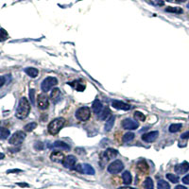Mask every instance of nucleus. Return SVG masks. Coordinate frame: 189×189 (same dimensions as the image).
<instances>
[{"label":"nucleus","instance_id":"f257e3e1","mask_svg":"<svg viewBox=\"0 0 189 189\" xmlns=\"http://www.w3.org/2000/svg\"><path fill=\"white\" fill-rule=\"evenodd\" d=\"M30 112V104L26 97H22L19 100V104L16 109L15 116L19 119H25V118L29 115Z\"/></svg>","mask_w":189,"mask_h":189},{"label":"nucleus","instance_id":"f03ea898","mask_svg":"<svg viewBox=\"0 0 189 189\" xmlns=\"http://www.w3.org/2000/svg\"><path fill=\"white\" fill-rule=\"evenodd\" d=\"M65 119L62 117H58L52 120L49 125H48V131L52 135H55L59 134V131L65 127Z\"/></svg>","mask_w":189,"mask_h":189},{"label":"nucleus","instance_id":"7ed1b4c3","mask_svg":"<svg viewBox=\"0 0 189 189\" xmlns=\"http://www.w3.org/2000/svg\"><path fill=\"white\" fill-rule=\"evenodd\" d=\"M58 84V80L54 77H47L46 78L41 84V88L43 92H48L52 87Z\"/></svg>","mask_w":189,"mask_h":189},{"label":"nucleus","instance_id":"20e7f679","mask_svg":"<svg viewBox=\"0 0 189 189\" xmlns=\"http://www.w3.org/2000/svg\"><path fill=\"white\" fill-rule=\"evenodd\" d=\"M26 138V134L22 131H16L15 134H13L11 135V137L10 138L9 142L11 145H13V146H18L20 144H22L24 142V140Z\"/></svg>","mask_w":189,"mask_h":189},{"label":"nucleus","instance_id":"39448f33","mask_svg":"<svg viewBox=\"0 0 189 189\" xmlns=\"http://www.w3.org/2000/svg\"><path fill=\"white\" fill-rule=\"evenodd\" d=\"M90 115H91V112L88 107H81V108L77 110L76 114H75L77 119H79L80 121L88 120L90 117Z\"/></svg>","mask_w":189,"mask_h":189},{"label":"nucleus","instance_id":"423d86ee","mask_svg":"<svg viewBox=\"0 0 189 189\" xmlns=\"http://www.w3.org/2000/svg\"><path fill=\"white\" fill-rule=\"evenodd\" d=\"M117 154H118L117 150H115L114 149H108V150H105L104 152H101L100 159H101V162H103L102 165H104V164L106 162H108L109 160L115 158L117 156Z\"/></svg>","mask_w":189,"mask_h":189},{"label":"nucleus","instance_id":"0eeeda50","mask_svg":"<svg viewBox=\"0 0 189 189\" xmlns=\"http://www.w3.org/2000/svg\"><path fill=\"white\" fill-rule=\"evenodd\" d=\"M124 169V165L120 160H115L113 163L110 164L108 166V172L111 174H117L122 171Z\"/></svg>","mask_w":189,"mask_h":189},{"label":"nucleus","instance_id":"6e6552de","mask_svg":"<svg viewBox=\"0 0 189 189\" xmlns=\"http://www.w3.org/2000/svg\"><path fill=\"white\" fill-rule=\"evenodd\" d=\"M122 127L125 130H135L139 127V123L131 118H126L122 121Z\"/></svg>","mask_w":189,"mask_h":189},{"label":"nucleus","instance_id":"1a4fd4ad","mask_svg":"<svg viewBox=\"0 0 189 189\" xmlns=\"http://www.w3.org/2000/svg\"><path fill=\"white\" fill-rule=\"evenodd\" d=\"M77 163V158L73 155H68L65 158V160L62 161V165L65 167V169H72L75 167Z\"/></svg>","mask_w":189,"mask_h":189},{"label":"nucleus","instance_id":"9d476101","mask_svg":"<svg viewBox=\"0 0 189 189\" xmlns=\"http://www.w3.org/2000/svg\"><path fill=\"white\" fill-rule=\"evenodd\" d=\"M38 107L41 110H46L49 106V101L46 94H42L38 96Z\"/></svg>","mask_w":189,"mask_h":189},{"label":"nucleus","instance_id":"9b49d317","mask_svg":"<svg viewBox=\"0 0 189 189\" xmlns=\"http://www.w3.org/2000/svg\"><path fill=\"white\" fill-rule=\"evenodd\" d=\"M158 136H159V131H154L148 132V134H145L142 136V140L144 142H146V143H152L158 138Z\"/></svg>","mask_w":189,"mask_h":189},{"label":"nucleus","instance_id":"f8f14e48","mask_svg":"<svg viewBox=\"0 0 189 189\" xmlns=\"http://www.w3.org/2000/svg\"><path fill=\"white\" fill-rule=\"evenodd\" d=\"M112 106L115 109H118V110H123V111H129L131 107V105L128 104V103H125L123 101H120V100H114L112 102Z\"/></svg>","mask_w":189,"mask_h":189},{"label":"nucleus","instance_id":"ddd939ff","mask_svg":"<svg viewBox=\"0 0 189 189\" xmlns=\"http://www.w3.org/2000/svg\"><path fill=\"white\" fill-rule=\"evenodd\" d=\"M65 155L64 153L61 152V151H58V150H55L53 151L51 154H50V159L51 161L55 163H61L62 164V161L65 160Z\"/></svg>","mask_w":189,"mask_h":189},{"label":"nucleus","instance_id":"4468645a","mask_svg":"<svg viewBox=\"0 0 189 189\" xmlns=\"http://www.w3.org/2000/svg\"><path fill=\"white\" fill-rule=\"evenodd\" d=\"M189 170V163L184 162L175 166V172L177 174H184Z\"/></svg>","mask_w":189,"mask_h":189},{"label":"nucleus","instance_id":"2eb2a0df","mask_svg":"<svg viewBox=\"0 0 189 189\" xmlns=\"http://www.w3.org/2000/svg\"><path fill=\"white\" fill-rule=\"evenodd\" d=\"M92 108H93V112H94V113H95L96 115H99V114H100V112L103 110L102 103L100 102V100L96 99V100L93 102Z\"/></svg>","mask_w":189,"mask_h":189},{"label":"nucleus","instance_id":"dca6fc26","mask_svg":"<svg viewBox=\"0 0 189 189\" xmlns=\"http://www.w3.org/2000/svg\"><path fill=\"white\" fill-rule=\"evenodd\" d=\"M115 121V115H111V116L108 118L107 122L105 123L104 130L106 131H110L112 129H113V127H114Z\"/></svg>","mask_w":189,"mask_h":189},{"label":"nucleus","instance_id":"f3484780","mask_svg":"<svg viewBox=\"0 0 189 189\" xmlns=\"http://www.w3.org/2000/svg\"><path fill=\"white\" fill-rule=\"evenodd\" d=\"M82 166V173L83 174H87V175H94L95 174V169L92 165H90L89 164H83L81 165Z\"/></svg>","mask_w":189,"mask_h":189},{"label":"nucleus","instance_id":"a211bd4d","mask_svg":"<svg viewBox=\"0 0 189 189\" xmlns=\"http://www.w3.org/2000/svg\"><path fill=\"white\" fill-rule=\"evenodd\" d=\"M110 115H111V110L108 107H105V108H103V110L100 112V114L99 115V119H100V120L107 119V118H109L111 116Z\"/></svg>","mask_w":189,"mask_h":189},{"label":"nucleus","instance_id":"6ab92c4d","mask_svg":"<svg viewBox=\"0 0 189 189\" xmlns=\"http://www.w3.org/2000/svg\"><path fill=\"white\" fill-rule=\"evenodd\" d=\"M50 99H52L53 102H57L61 99V91L59 88H54L51 92Z\"/></svg>","mask_w":189,"mask_h":189},{"label":"nucleus","instance_id":"aec40b11","mask_svg":"<svg viewBox=\"0 0 189 189\" xmlns=\"http://www.w3.org/2000/svg\"><path fill=\"white\" fill-rule=\"evenodd\" d=\"M24 71L26 72V74L27 75H29L30 78H32V79H34V78H36V77L38 76V74H39V71H38V69H36V68H33V67H27V68H26Z\"/></svg>","mask_w":189,"mask_h":189},{"label":"nucleus","instance_id":"412c9836","mask_svg":"<svg viewBox=\"0 0 189 189\" xmlns=\"http://www.w3.org/2000/svg\"><path fill=\"white\" fill-rule=\"evenodd\" d=\"M137 169L141 171V172H148L149 171V165L146 164V161H139V162L137 163Z\"/></svg>","mask_w":189,"mask_h":189},{"label":"nucleus","instance_id":"4be33fe9","mask_svg":"<svg viewBox=\"0 0 189 189\" xmlns=\"http://www.w3.org/2000/svg\"><path fill=\"white\" fill-rule=\"evenodd\" d=\"M122 179H123V183L125 184H130L131 183V181H132L131 174L129 171H125L122 175Z\"/></svg>","mask_w":189,"mask_h":189},{"label":"nucleus","instance_id":"5701e85b","mask_svg":"<svg viewBox=\"0 0 189 189\" xmlns=\"http://www.w3.org/2000/svg\"><path fill=\"white\" fill-rule=\"evenodd\" d=\"M53 146H55V148L62 149V150H70V146H68L66 143L61 142V141H56V142L53 144Z\"/></svg>","mask_w":189,"mask_h":189},{"label":"nucleus","instance_id":"b1692460","mask_svg":"<svg viewBox=\"0 0 189 189\" xmlns=\"http://www.w3.org/2000/svg\"><path fill=\"white\" fill-rule=\"evenodd\" d=\"M134 132H127V134H125L124 135H123V137H122V141L124 142V143H128V142H131V140H134Z\"/></svg>","mask_w":189,"mask_h":189},{"label":"nucleus","instance_id":"393cba45","mask_svg":"<svg viewBox=\"0 0 189 189\" xmlns=\"http://www.w3.org/2000/svg\"><path fill=\"white\" fill-rule=\"evenodd\" d=\"M181 127H183V125L181 124H180V123H176V124H171L170 126H169V131L171 132V134H175V132H177V131H179L181 129Z\"/></svg>","mask_w":189,"mask_h":189},{"label":"nucleus","instance_id":"a878e982","mask_svg":"<svg viewBox=\"0 0 189 189\" xmlns=\"http://www.w3.org/2000/svg\"><path fill=\"white\" fill-rule=\"evenodd\" d=\"M157 188L158 189H170V185L167 181L164 180H160L157 184Z\"/></svg>","mask_w":189,"mask_h":189},{"label":"nucleus","instance_id":"bb28decb","mask_svg":"<svg viewBox=\"0 0 189 189\" xmlns=\"http://www.w3.org/2000/svg\"><path fill=\"white\" fill-rule=\"evenodd\" d=\"M10 136V131L6 128H0V139L5 140Z\"/></svg>","mask_w":189,"mask_h":189},{"label":"nucleus","instance_id":"cd10ccee","mask_svg":"<svg viewBox=\"0 0 189 189\" xmlns=\"http://www.w3.org/2000/svg\"><path fill=\"white\" fill-rule=\"evenodd\" d=\"M144 187L146 189H153V188H154V184H153V181H152L151 178L148 177V178L145 180V181H144Z\"/></svg>","mask_w":189,"mask_h":189},{"label":"nucleus","instance_id":"c85d7f7f","mask_svg":"<svg viewBox=\"0 0 189 189\" xmlns=\"http://www.w3.org/2000/svg\"><path fill=\"white\" fill-rule=\"evenodd\" d=\"M36 127H37V124L35 123V122H30V123H27L25 127H24V131H32L34 129H36Z\"/></svg>","mask_w":189,"mask_h":189},{"label":"nucleus","instance_id":"c756f323","mask_svg":"<svg viewBox=\"0 0 189 189\" xmlns=\"http://www.w3.org/2000/svg\"><path fill=\"white\" fill-rule=\"evenodd\" d=\"M166 178L169 179V181H170L171 183L173 184H177L179 183V177L176 176V175H174V174H166Z\"/></svg>","mask_w":189,"mask_h":189},{"label":"nucleus","instance_id":"7c9ffc66","mask_svg":"<svg viewBox=\"0 0 189 189\" xmlns=\"http://www.w3.org/2000/svg\"><path fill=\"white\" fill-rule=\"evenodd\" d=\"M165 11L167 12H173V13H181L183 10L181 8H175V7H169V8L165 9Z\"/></svg>","mask_w":189,"mask_h":189},{"label":"nucleus","instance_id":"2f4dec72","mask_svg":"<svg viewBox=\"0 0 189 189\" xmlns=\"http://www.w3.org/2000/svg\"><path fill=\"white\" fill-rule=\"evenodd\" d=\"M134 117L139 121H145L146 119V115L143 113H141V112H138V111H136L134 113Z\"/></svg>","mask_w":189,"mask_h":189},{"label":"nucleus","instance_id":"473e14b6","mask_svg":"<svg viewBox=\"0 0 189 189\" xmlns=\"http://www.w3.org/2000/svg\"><path fill=\"white\" fill-rule=\"evenodd\" d=\"M7 38H8V33L6 32V30H0V41L1 42H3V41H5Z\"/></svg>","mask_w":189,"mask_h":189},{"label":"nucleus","instance_id":"72a5a7b5","mask_svg":"<svg viewBox=\"0 0 189 189\" xmlns=\"http://www.w3.org/2000/svg\"><path fill=\"white\" fill-rule=\"evenodd\" d=\"M34 94H35V90L34 89H30V99L32 104H34L35 102V99H34Z\"/></svg>","mask_w":189,"mask_h":189},{"label":"nucleus","instance_id":"f704fd0d","mask_svg":"<svg viewBox=\"0 0 189 189\" xmlns=\"http://www.w3.org/2000/svg\"><path fill=\"white\" fill-rule=\"evenodd\" d=\"M34 148L36 150H43L44 149V144L42 142H36V143H35V145H34Z\"/></svg>","mask_w":189,"mask_h":189},{"label":"nucleus","instance_id":"c9c22d12","mask_svg":"<svg viewBox=\"0 0 189 189\" xmlns=\"http://www.w3.org/2000/svg\"><path fill=\"white\" fill-rule=\"evenodd\" d=\"M181 138L183 139V140H184V139H188V138H189V131L184 132V134L181 135Z\"/></svg>","mask_w":189,"mask_h":189},{"label":"nucleus","instance_id":"e433bc0d","mask_svg":"<svg viewBox=\"0 0 189 189\" xmlns=\"http://www.w3.org/2000/svg\"><path fill=\"white\" fill-rule=\"evenodd\" d=\"M76 89L78 90V91H83L85 89V85H83V84H77V86H76Z\"/></svg>","mask_w":189,"mask_h":189},{"label":"nucleus","instance_id":"4c0bfd02","mask_svg":"<svg viewBox=\"0 0 189 189\" xmlns=\"http://www.w3.org/2000/svg\"><path fill=\"white\" fill-rule=\"evenodd\" d=\"M183 183L185 184H189V174L183 178Z\"/></svg>","mask_w":189,"mask_h":189},{"label":"nucleus","instance_id":"58836bf2","mask_svg":"<svg viewBox=\"0 0 189 189\" xmlns=\"http://www.w3.org/2000/svg\"><path fill=\"white\" fill-rule=\"evenodd\" d=\"M5 78L4 77H1L0 76V87H2L3 85H4V83H5Z\"/></svg>","mask_w":189,"mask_h":189},{"label":"nucleus","instance_id":"ea45409f","mask_svg":"<svg viewBox=\"0 0 189 189\" xmlns=\"http://www.w3.org/2000/svg\"><path fill=\"white\" fill-rule=\"evenodd\" d=\"M174 189H187V188L185 186H184V185H177Z\"/></svg>","mask_w":189,"mask_h":189},{"label":"nucleus","instance_id":"a19ab883","mask_svg":"<svg viewBox=\"0 0 189 189\" xmlns=\"http://www.w3.org/2000/svg\"><path fill=\"white\" fill-rule=\"evenodd\" d=\"M118 189H136V188H134V187H130V186H123V187H119Z\"/></svg>","mask_w":189,"mask_h":189},{"label":"nucleus","instance_id":"79ce46f5","mask_svg":"<svg viewBox=\"0 0 189 189\" xmlns=\"http://www.w3.org/2000/svg\"><path fill=\"white\" fill-rule=\"evenodd\" d=\"M82 152V153H84V150H80V149H76V152Z\"/></svg>","mask_w":189,"mask_h":189},{"label":"nucleus","instance_id":"37998d69","mask_svg":"<svg viewBox=\"0 0 189 189\" xmlns=\"http://www.w3.org/2000/svg\"><path fill=\"white\" fill-rule=\"evenodd\" d=\"M5 156H4V154H3V153L2 152H0V160H1V159H3Z\"/></svg>","mask_w":189,"mask_h":189},{"label":"nucleus","instance_id":"c03bdc74","mask_svg":"<svg viewBox=\"0 0 189 189\" xmlns=\"http://www.w3.org/2000/svg\"><path fill=\"white\" fill-rule=\"evenodd\" d=\"M176 1H177L178 3H181V2H184L185 0H176Z\"/></svg>","mask_w":189,"mask_h":189}]
</instances>
